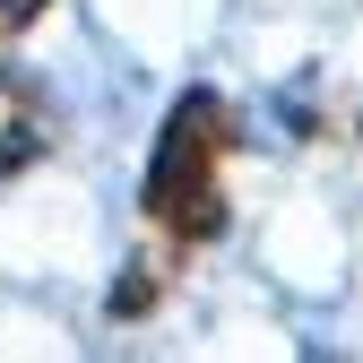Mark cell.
<instances>
[{"instance_id": "cell-3", "label": "cell", "mask_w": 363, "mask_h": 363, "mask_svg": "<svg viewBox=\"0 0 363 363\" xmlns=\"http://www.w3.org/2000/svg\"><path fill=\"white\" fill-rule=\"evenodd\" d=\"M43 9H52V0H0V43H9V35H26Z\"/></svg>"}, {"instance_id": "cell-1", "label": "cell", "mask_w": 363, "mask_h": 363, "mask_svg": "<svg viewBox=\"0 0 363 363\" xmlns=\"http://www.w3.org/2000/svg\"><path fill=\"white\" fill-rule=\"evenodd\" d=\"M234 139H242V130H234V104L208 96V86H191V96L164 113L156 156H147V191H139L156 242L199 251V242L225 234V156H234Z\"/></svg>"}, {"instance_id": "cell-2", "label": "cell", "mask_w": 363, "mask_h": 363, "mask_svg": "<svg viewBox=\"0 0 363 363\" xmlns=\"http://www.w3.org/2000/svg\"><path fill=\"white\" fill-rule=\"evenodd\" d=\"M43 147H52V104H43V86L0 69V173H26Z\"/></svg>"}]
</instances>
